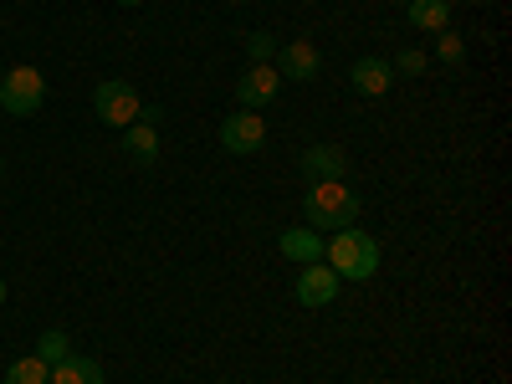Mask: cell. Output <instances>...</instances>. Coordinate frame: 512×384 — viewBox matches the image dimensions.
<instances>
[{
	"label": "cell",
	"mask_w": 512,
	"mask_h": 384,
	"mask_svg": "<svg viewBox=\"0 0 512 384\" xmlns=\"http://www.w3.org/2000/svg\"><path fill=\"white\" fill-rule=\"evenodd\" d=\"M344 169H349V154L338 149V144H313V149L303 154L308 185H318V180H344Z\"/></svg>",
	"instance_id": "cell-9"
},
{
	"label": "cell",
	"mask_w": 512,
	"mask_h": 384,
	"mask_svg": "<svg viewBox=\"0 0 512 384\" xmlns=\"http://www.w3.org/2000/svg\"><path fill=\"white\" fill-rule=\"evenodd\" d=\"M72 354V344H67V333L62 328H47L41 333V344H36V359H47V364H62Z\"/></svg>",
	"instance_id": "cell-16"
},
{
	"label": "cell",
	"mask_w": 512,
	"mask_h": 384,
	"mask_svg": "<svg viewBox=\"0 0 512 384\" xmlns=\"http://www.w3.org/2000/svg\"><path fill=\"white\" fill-rule=\"evenodd\" d=\"M0 303H6V277H0Z\"/></svg>",
	"instance_id": "cell-21"
},
{
	"label": "cell",
	"mask_w": 512,
	"mask_h": 384,
	"mask_svg": "<svg viewBox=\"0 0 512 384\" xmlns=\"http://www.w3.org/2000/svg\"><path fill=\"white\" fill-rule=\"evenodd\" d=\"M123 154L134 159L139 169H149V164L159 159V128H154L149 118H139V123H128V128H123Z\"/></svg>",
	"instance_id": "cell-12"
},
{
	"label": "cell",
	"mask_w": 512,
	"mask_h": 384,
	"mask_svg": "<svg viewBox=\"0 0 512 384\" xmlns=\"http://www.w3.org/2000/svg\"><path fill=\"white\" fill-rule=\"evenodd\" d=\"M93 113H98V123H108V128H128V123L144 118V98H139L134 82L108 77V82H98V93H93Z\"/></svg>",
	"instance_id": "cell-4"
},
{
	"label": "cell",
	"mask_w": 512,
	"mask_h": 384,
	"mask_svg": "<svg viewBox=\"0 0 512 384\" xmlns=\"http://www.w3.org/2000/svg\"><path fill=\"white\" fill-rule=\"evenodd\" d=\"M6 384H52V364L36 359V354H26V359H16V364L6 369Z\"/></svg>",
	"instance_id": "cell-15"
},
{
	"label": "cell",
	"mask_w": 512,
	"mask_h": 384,
	"mask_svg": "<svg viewBox=\"0 0 512 384\" xmlns=\"http://www.w3.org/2000/svg\"><path fill=\"white\" fill-rule=\"evenodd\" d=\"M262 144H267V118H262V113L241 108V113H231V118L221 123V149H226V154H256Z\"/></svg>",
	"instance_id": "cell-6"
},
{
	"label": "cell",
	"mask_w": 512,
	"mask_h": 384,
	"mask_svg": "<svg viewBox=\"0 0 512 384\" xmlns=\"http://www.w3.org/2000/svg\"><path fill=\"white\" fill-rule=\"evenodd\" d=\"M303 216H308L313 231H328L333 236V231H344V226L359 221V195L344 180H318V185H308Z\"/></svg>",
	"instance_id": "cell-2"
},
{
	"label": "cell",
	"mask_w": 512,
	"mask_h": 384,
	"mask_svg": "<svg viewBox=\"0 0 512 384\" xmlns=\"http://www.w3.org/2000/svg\"><path fill=\"white\" fill-rule=\"evenodd\" d=\"M277 251L287 256V262L308 267V262H323V236H318L313 226H292V231L277 236Z\"/></svg>",
	"instance_id": "cell-10"
},
{
	"label": "cell",
	"mask_w": 512,
	"mask_h": 384,
	"mask_svg": "<svg viewBox=\"0 0 512 384\" xmlns=\"http://www.w3.org/2000/svg\"><path fill=\"white\" fill-rule=\"evenodd\" d=\"M41 103H47V77H41L31 62L6 67V77H0V113L31 118V113H41Z\"/></svg>",
	"instance_id": "cell-3"
},
{
	"label": "cell",
	"mask_w": 512,
	"mask_h": 384,
	"mask_svg": "<svg viewBox=\"0 0 512 384\" xmlns=\"http://www.w3.org/2000/svg\"><path fill=\"white\" fill-rule=\"evenodd\" d=\"M318 67H323V57H318V47L313 41H287L282 47V57H277V72H282V82H313L318 77Z\"/></svg>",
	"instance_id": "cell-8"
},
{
	"label": "cell",
	"mask_w": 512,
	"mask_h": 384,
	"mask_svg": "<svg viewBox=\"0 0 512 384\" xmlns=\"http://www.w3.org/2000/svg\"><path fill=\"white\" fill-rule=\"evenodd\" d=\"M118 6H144V0H118Z\"/></svg>",
	"instance_id": "cell-20"
},
{
	"label": "cell",
	"mask_w": 512,
	"mask_h": 384,
	"mask_svg": "<svg viewBox=\"0 0 512 384\" xmlns=\"http://www.w3.org/2000/svg\"><path fill=\"white\" fill-rule=\"evenodd\" d=\"M0 77H6V67H0Z\"/></svg>",
	"instance_id": "cell-22"
},
{
	"label": "cell",
	"mask_w": 512,
	"mask_h": 384,
	"mask_svg": "<svg viewBox=\"0 0 512 384\" xmlns=\"http://www.w3.org/2000/svg\"><path fill=\"white\" fill-rule=\"evenodd\" d=\"M436 52H441V62H451V67H456V62L466 57V41H461L456 31H436Z\"/></svg>",
	"instance_id": "cell-17"
},
{
	"label": "cell",
	"mask_w": 512,
	"mask_h": 384,
	"mask_svg": "<svg viewBox=\"0 0 512 384\" xmlns=\"http://www.w3.org/2000/svg\"><path fill=\"white\" fill-rule=\"evenodd\" d=\"M0 169H6V164H0Z\"/></svg>",
	"instance_id": "cell-23"
},
{
	"label": "cell",
	"mask_w": 512,
	"mask_h": 384,
	"mask_svg": "<svg viewBox=\"0 0 512 384\" xmlns=\"http://www.w3.org/2000/svg\"><path fill=\"white\" fill-rule=\"evenodd\" d=\"M277 88H282L277 62H251V67L236 77V103L251 108V113H262L267 103H277Z\"/></svg>",
	"instance_id": "cell-5"
},
{
	"label": "cell",
	"mask_w": 512,
	"mask_h": 384,
	"mask_svg": "<svg viewBox=\"0 0 512 384\" xmlns=\"http://www.w3.org/2000/svg\"><path fill=\"white\" fill-rule=\"evenodd\" d=\"M349 82H354V93H364V98H384L390 82H395V72H390V62H379V57H359L349 67Z\"/></svg>",
	"instance_id": "cell-11"
},
{
	"label": "cell",
	"mask_w": 512,
	"mask_h": 384,
	"mask_svg": "<svg viewBox=\"0 0 512 384\" xmlns=\"http://www.w3.org/2000/svg\"><path fill=\"white\" fill-rule=\"evenodd\" d=\"M338 287H344V282H338V272L328 267V262H308L303 272H297V303H303V308H328L333 303V297H338Z\"/></svg>",
	"instance_id": "cell-7"
},
{
	"label": "cell",
	"mask_w": 512,
	"mask_h": 384,
	"mask_svg": "<svg viewBox=\"0 0 512 384\" xmlns=\"http://www.w3.org/2000/svg\"><path fill=\"white\" fill-rule=\"evenodd\" d=\"M425 62H431V57H425V52H415V47H405L395 62H390V72H400V77H420L425 72Z\"/></svg>",
	"instance_id": "cell-18"
},
{
	"label": "cell",
	"mask_w": 512,
	"mask_h": 384,
	"mask_svg": "<svg viewBox=\"0 0 512 384\" xmlns=\"http://www.w3.org/2000/svg\"><path fill=\"white\" fill-rule=\"evenodd\" d=\"M410 26L415 31H451V0H410Z\"/></svg>",
	"instance_id": "cell-14"
},
{
	"label": "cell",
	"mask_w": 512,
	"mask_h": 384,
	"mask_svg": "<svg viewBox=\"0 0 512 384\" xmlns=\"http://www.w3.org/2000/svg\"><path fill=\"white\" fill-rule=\"evenodd\" d=\"M323 262L338 272V282H369L379 272V241L359 226H344L323 241Z\"/></svg>",
	"instance_id": "cell-1"
},
{
	"label": "cell",
	"mask_w": 512,
	"mask_h": 384,
	"mask_svg": "<svg viewBox=\"0 0 512 384\" xmlns=\"http://www.w3.org/2000/svg\"><path fill=\"white\" fill-rule=\"evenodd\" d=\"M52 384H103V364L82 359V354H67L62 364H52Z\"/></svg>",
	"instance_id": "cell-13"
},
{
	"label": "cell",
	"mask_w": 512,
	"mask_h": 384,
	"mask_svg": "<svg viewBox=\"0 0 512 384\" xmlns=\"http://www.w3.org/2000/svg\"><path fill=\"white\" fill-rule=\"evenodd\" d=\"M246 52H251V62H272V36L267 31H251L246 36Z\"/></svg>",
	"instance_id": "cell-19"
}]
</instances>
